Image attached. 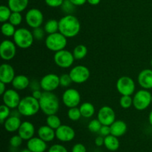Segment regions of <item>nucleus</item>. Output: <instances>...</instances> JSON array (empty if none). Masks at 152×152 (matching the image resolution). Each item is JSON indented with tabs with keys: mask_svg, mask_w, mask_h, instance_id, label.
Listing matches in <instances>:
<instances>
[{
	"mask_svg": "<svg viewBox=\"0 0 152 152\" xmlns=\"http://www.w3.org/2000/svg\"><path fill=\"white\" fill-rule=\"evenodd\" d=\"M81 29V24L76 16L67 14L59 20V32L66 38L77 37Z\"/></svg>",
	"mask_w": 152,
	"mask_h": 152,
	"instance_id": "f257e3e1",
	"label": "nucleus"
},
{
	"mask_svg": "<svg viewBox=\"0 0 152 152\" xmlns=\"http://www.w3.org/2000/svg\"><path fill=\"white\" fill-rule=\"evenodd\" d=\"M39 102L40 110L47 116L56 114L59 109V98L53 92L43 91L42 96Z\"/></svg>",
	"mask_w": 152,
	"mask_h": 152,
	"instance_id": "f03ea898",
	"label": "nucleus"
},
{
	"mask_svg": "<svg viewBox=\"0 0 152 152\" xmlns=\"http://www.w3.org/2000/svg\"><path fill=\"white\" fill-rule=\"evenodd\" d=\"M17 109L22 116L33 117L39 111V102L32 95L26 96L21 99Z\"/></svg>",
	"mask_w": 152,
	"mask_h": 152,
	"instance_id": "7ed1b4c3",
	"label": "nucleus"
},
{
	"mask_svg": "<svg viewBox=\"0 0 152 152\" xmlns=\"http://www.w3.org/2000/svg\"><path fill=\"white\" fill-rule=\"evenodd\" d=\"M13 39L16 45L21 49H28L32 46L34 37L32 31L25 28L16 29Z\"/></svg>",
	"mask_w": 152,
	"mask_h": 152,
	"instance_id": "20e7f679",
	"label": "nucleus"
},
{
	"mask_svg": "<svg viewBox=\"0 0 152 152\" xmlns=\"http://www.w3.org/2000/svg\"><path fill=\"white\" fill-rule=\"evenodd\" d=\"M66 37L60 32L48 34L45 40V44L48 50L53 52H57L65 48L68 43Z\"/></svg>",
	"mask_w": 152,
	"mask_h": 152,
	"instance_id": "39448f33",
	"label": "nucleus"
},
{
	"mask_svg": "<svg viewBox=\"0 0 152 152\" xmlns=\"http://www.w3.org/2000/svg\"><path fill=\"white\" fill-rule=\"evenodd\" d=\"M151 94L146 89H141L134 94L133 97V106L137 111H143L151 104Z\"/></svg>",
	"mask_w": 152,
	"mask_h": 152,
	"instance_id": "423d86ee",
	"label": "nucleus"
},
{
	"mask_svg": "<svg viewBox=\"0 0 152 152\" xmlns=\"http://www.w3.org/2000/svg\"><path fill=\"white\" fill-rule=\"evenodd\" d=\"M117 90L122 96L134 94L136 89V84L132 78L128 76H123L117 80L116 84Z\"/></svg>",
	"mask_w": 152,
	"mask_h": 152,
	"instance_id": "0eeeda50",
	"label": "nucleus"
},
{
	"mask_svg": "<svg viewBox=\"0 0 152 152\" xmlns=\"http://www.w3.org/2000/svg\"><path fill=\"white\" fill-rule=\"evenodd\" d=\"M53 60L55 64L59 68H68L72 66L75 59L73 53L69 50L63 49L59 51L55 52Z\"/></svg>",
	"mask_w": 152,
	"mask_h": 152,
	"instance_id": "6e6552de",
	"label": "nucleus"
},
{
	"mask_svg": "<svg viewBox=\"0 0 152 152\" xmlns=\"http://www.w3.org/2000/svg\"><path fill=\"white\" fill-rule=\"evenodd\" d=\"M70 77L73 83L82 84L87 81L90 77V71L85 65H77L71 68L69 72Z\"/></svg>",
	"mask_w": 152,
	"mask_h": 152,
	"instance_id": "1a4fd4ad",
	"label": "nucleus"
},
{
	"mask_svg": "<svg viewBox=\"0 0 152 152\" xmlns=\"http://www.w3.org/2000/svg\"><path fill=\"white\" fill-rule=\"evenodd\" d=\"M62 100L68 108L77 107L81 102V95L77 89L68 88L62 94Z\"/></svg>",
	"mask_w": 152,
	"mask_h": 152,
	"instance_id": "9d476101",
	"label": "nucleus"
},
{
	"mask_svg": "<svg viewBox=\"0 0 152 152\" xmlns=\"http://www.w3.org/2000/svg\"><path fill=\"white\" fill-rule=\"evenodd\" d=\"M44 21V16L40 10L31 8L25 14V22L30 28H37L41 27Z\"/></svg>",
	"mask_w": 152,
	"mask_h": 152,
	"instance_id": "9b49d317",
	"label": "nucleus"
},
{
	"mask_svg": "<svg viewBox=\"0 0 152 152\" xmlns=\"http://www.w3.org/2000/svg\"><path fill=\"white\" fill-rule=\"evenodd\" d=\"M41 88L44 91L53 92L60 86L59 76L56 74H48L40 80Z\"/></svg>",
	"mask_w": 152,
	"mask_h": 152,
	"instance_id": "f8f14e48",
	"label": "nucleus"
},
{
	"mask_svg": "<svg viewBox=\"0 0 152 152\" xmlns=\"http://www.w3.org/2000/svg\"><path fill=\"white\" fill-rule=\"evenodd\" d=\"M16 47L14 42L5 39L0 45V56L4 61H10L15 57L16 54Z\"/></svg>",
	"mask_w": 152,
	"mask_h": 152,
	"instance_id": "ddd939ff",
	"label": "nucleus"
},
{
	"mask_svg": "<svg viewBox=\"0 0 152 152\" xmlns=\"http://www.w3.org/2000/svg\"><path fill=\"white\" fill-rule=\"evenodd\" d=\"M97 119L103 126H110L116 120V114L111 107L104 105L98 111Z\"/></svg>",
	"mask_w": 152,
	"mask_h": 152,
	"instance_id": "4468645a",
	"label": "nucleus"
},
{
	"mask_svg": "<svg viewBox=\"0 0 152 152\" xmlns=\"http://www.w3.org/2000/svg\"><path fill=\"white\" fill-rule=\"evenodd\" d=\"M3 103L10 109H16L21 101L20 96L16 89H7L2 95Z\"/></svg>",
	"mask_w": 152,
	"mask_h": 152,
	"instance_id": "2eb2a0df",
	"label": "nucleus"
},
{
	"mask_svg": "<svg viewBox=\"0 0 152 152\" xmlns=\"http://www.w3.org/2000/svg\"><path fill=\"white\" fill-rule=\"evenodd\" d=\"M55 131H56V138L62 142H71L75 138V131L72 127L68 125H61Z\"/></svg>",
	"mask_w": 152,
	"mask_h": 152,
	"instance_id": "dca6fc26",
	"label": "nucleus"
},
{
	"mask_svg": "<svg viewBox=\"0 0 152 152\" xmlns=\"http://www.w3.org/2000/svg\"><path fill=\"white\" fill-rule=\"evenodd\" d=\"M16 77L14 68L10 64L3 63L0 66V82L6 85L12 83L13 79Z\"/></svg>",
	"mask_w": 152,
	"mask_h": 152,
	"instance_id": "f3484780",
	"label": "nucleus"
},
{
	"mask_svg": "<svg viewBox=\"0 0 152 152\" xmlns=\"http://www.w3.org/2000/svg\"><path fill=\"white\" fill-rule=\"evenodd\" d=\"M18 134L24 140H29L32 137H34L35 134V127L34 124L29 121H24L21 124Z\"/></svg>",
	"mask_w": 152,
	"mask_h": 152,
	"instance_id": "a211bd4d",
	"label": "nucleus"
},
{
	"mask_svg": "<svg viewBox=\"0 0 152 152\" xmlns=\"http://www.w3.org/2000/svg\"><path fill=\"white\" fill-rule=\"evenodd\" d=\"M137 81L141 88L146 90L152 88V70L144 69L138 75Z\"/></svg>",
	"mask_w": 152,
	"mask_h": 152,
	"instance_id": "6ab92c4d",
	"label": "nucleus"
},
{
	"mask_svg": "<svg viewBox=\"0 0 152 152\" xmlns=\"http://www.w3.org/2000/svg\"><path fill=\"white\" fill-rule=\"evenodd\" d=\"M27 148L32 152H45L47 150V142L39 137H34L27 142Z\"/></svg>",
	"mask_w": 152,
	"mask_h": 152,
	"instance_id": "aec40b11",
	"label": "nucleus"
},
{
	"mask_svg": "<svg viewBox=\"0 0 152 152\" xmlns=\"http://www.w3.org/2000/svg\"><path fill=\"white\" fill-rule=\"evenodd\" d=\"M37 134L39 137L45 141L46 142H50L56 137V131L48 125H45V126H40L39 128L37 131Z\"/></svg>",
	"mask_w": 152,
	"mask_h": 152,
	"instance_id": "412c9836",
	"label": "nucleus"
},
{
	"mask_svg": "<svg viewBox=\"0 0 152 152\" xmlns=\"http://www.w3.org/2000/svg\"><path fill=\"white\" fill-rule=\"evenodd\" d=\"M22 122L19 117L10 115L4 123V128L7 132L13 133V132H18L19 127Z\"/></svg>",
	"mask_w": 152,
	"mask_h": 152,
	"instance_id": "4be33fe9",
	"label": "nucleus"
},
{
	"mask_svg": "<svg viewBox=\"0 0 152 152\" xmlns=\"http://www.w3.org/2000/svg\"><path fill=\"white\" fill-rule=\"evenodd\" d=\"M111 127V134L120 137L123 136L127 132V124L123 120H115L110 126Z\"/></svg>",
	"mask_w": 152,
	"mask_h": 152,
	"instance_id": "5701e85b",
	"label": "nucleus"
},
{
	"mask_svg": "<svg viewBox=\"0 0 152 152\" xmlns=\"http://www.w3.org/2000/svg\"><path fill=\"white\" fill-rule=\"evenodd\" d=\"M31 84L29 78L27 76L19 74L16 75V77L13 79L12 82V86L14 89L17 91H22L28 88Z\"/></svg>",
	"mask_w": 152,
	"mask_h": 152,
	"instance_id": "b1692460",
	"label": "nucleus"
},
{
	"mask_svg": "<svg viewBox=\"0 0 152 152\" xmlns=\"http://www.w3.org/2000/svg\"><path fill=\"white\" fill-rule=\"evenodd\" d=\"M28 3L29 0H8L7 6L10 7L12 12L22 13L27 8Z\"/></svg>",
	"mask_w": 152,
	"mask_h": 152,
	"instance_id": "393cba45",
	"label": "nucleus"
},
{
	"mask_svg": "<svg viewBox=\"0 0 152 152\" xmlns=\"http://www.w3.org/2000/svg\"><path fill=\"white\" fill-rule=\"evenodd\" d=\"M104 145L108 150L111 151H115L120 148V141L117 137L112 134L105 137Z\"/></svg>",
	"mask_w": 152,
	"mask_h": 152,
	"instance_id": "a878e982",
	"label": "nucleus"
},
{
	"mask_svg": "<svg viewBox=\"0 0 152 152\" xmlns=\"http://www.w3.org/2000/svg\"><path fill=\"white\" fill-rule=\"evenodd\" d=\"M82 117L86 119H89L93 117L95 114V107L89 102H83L80 106Z\"/></svg>",
	"mask_w": 152,
	"mask_h": 152,
	"instance_id": "bb28decb",
	"label": "nucleus"
},
{
	"mask_svg": "<svg viewBox=\"0 0 152 152\" xmlns=\"http://www.w3.org/2000/svg\"><path fill=\"white\" fill-rule=\"evenodd\" d=\"M73 55L77 60L83 59L88 54V48L84 45H78L73 50Z\"/></svg>",
	"mask_w": 152,
	"mask_h": 152,
	"instance_id": "cd10ccee",
	"label": "nucleus"
},
{
	"mask_svg": "<svg viewBox=\"0 0 152 152\" xmlns=\"http://www.w3.org/2000/svg\"><path fill=\"white\" fill-rule=\"evenodd\" d=\"M43 28L48 34L59 32V21L56 19H49L45 22Z\"/></svg>",
	"mask_w": 152,
	"mask_h": 152,
	"instance_id": "c85d7f7f",
	"label": "nucleus"
},
{
	"mask_svg": "<svg viewBox=\"0 0 152 152\" xmlns=\"http://www.w3.org/2000/svg\"><path fill=\"white\" fill-rule=\"evenodd\" d=\"M15 27L16 26L12 25L9 22H6L4 23H2L1 27V34H3V36H4L6 37H13L16 31Z\"/></svg>",
	"mask_w": 152,
	"mask_h": 152,
	"instance_id": "c756f323",
	"label": "nucleus"
},
{
	"mask_svg": "<svg viewBox=\"0 0 152 152\" xmlns=\"http://www.w3.org/2000/svg\"><path fill=\"white\" fill-rule=\"evenodd\" d=\"M46 125L50 126V128H52L54 130H56L62 125V123H61L60 118L56 114H52V115L47 116Z\"/></svg>",
	"mask_w": 152,
	"mask_h": 152,
	"instance_id": "7c9ffc66",
	"label": "nucleus"
},
{
	"mask_svg": "<svg viewBox=\"0 0 152 152\" xmlns=\"http://www.w3.org/2000/svg\"><path fill=\"white\" fill-rule=\"evenodd\" d=\"M12 10L8 6L1 5L0 6V22L1 23L7 22L10 17Z\"/></svg>",
	"mask_w": 152,
	"mask_h": 152,
	"instance_id": "2f4dec72",
	"label": "nucleus"
},
{
	"mask_svg": "<svg viewBox=\"0 0 152 152\" xmlns=\"http://www.w3.org/2000/svg\"><path fill=\"white\" fill-rule=\"evenodd\" d=\"M68 117L71 121H78L82 117L80 108L74 107V108H69L68 111Z\"/></svg>",
	"mask_w": 152,
	"mask_h": 152,
	"instance_id": "473e14b6",
	"label": "nucleus"
},
{
	"mask_svg": "<svg viewBox=\"0 0 152 152\" xmlns=\"http://www.w3.org/2000/svg\"><path fill=\"white\" fill-rule=\"evenodd\" d=\"M11 115L10 108L4 103L0 106V122L1 124H4V121Z\"/></svg>",
	"mask_w": 152,
	"mask_h": 152,
	"instance_id": "72a5a7b5",
	"label": "nucleus"
},
{
	"mask_svg": "<svg viewBox=\"0 0 152 152\" xmlns=\"http://www.w3.org/2000/svg\"><path fill=\"white\" fill-rule=\"evenodd\" d=\"M120 105L124 109H128L133 105V98L132 96L124 95L122 96L120 99Z\"/></svg>",
	"mask_w": 152,
	"mask_h": 152,
	"instance_id": "f704fd0d",
	"label": "nucleus"
},
{
	"mask_svg": "<svg viewBox=\"0 0 152 152\" xmlns=\"http://www.w3.org/2000/svg\"><path fill=\"white\" fill-rule=\"evenodd\" d=\"M102 126V123L99 122L98 119H94L88 123V129L92 133H99Z\"/></svg>",
	"mask_w": 152,
	"mask_h": 152,
	"instance_id": "c9c22d12",
	"label": "nucleus"
},
{
	"mask_svg": "<svg viewBox=\"0 0 152 152\" xmlns=\"http://www.w3.org/2000/svg\"><path fill=\"white\" fill-rule=\"evenodd\" d=\"M22 16L19 12H12L8 22L14 26H19L22 22Z\"/></svg>",
	"mask_w": 152,
	"mask_h": 152,
	"instance_id": "e433bc0d",
	"label": "nucleus"
},
{
	"mask_svg": "<svg viewBox=\"0 0 152 152\" xmlns=\"http://www.w3.org/2000/svg\"><path fill=\"white\" fill-rule=\"evenodd\" d=\"M75 7L76 6L74 4H72L70 0H64L62 6H61V8H62V11L65 13H66L67 15L71 14L74 11Z\"/></svg>",
	"mask_w": 152,
	"mask_h": 152,
	"instance_id": "4c0bfd02",
	"label": "nucleus"
},
{
	"mask_svg": "<svg viewBox=\"0 0 152 152\" xmlns=\"http://www.w3.org/2000/svg\"><path fill=\"white\" fill-rule=\"evenodd\" d=\"M59 82H60V86L63 88H68L73 83L69 74H62L59 76Z\"/></svg>",
	"mask_w": 152,
	"mask_h": 152,
	"instance_id": "58836bf2",
	"label": "nucleus"
},
{
	"mask_svg": "<svg viewBox=\"0 0 152 152\" xmlns=\"http://www.w3.org/2000/svg\"><path fill=\"white\" fill-rule=\"evenodd\" d=\"M33 35H34V39L37 40V41H40V40L43 39L45 35V31L44 28L39 27V28H34L32 31Z\"/></svg>",
	"mask_w": 152,
	"mask_h": 152,
	"instance_id": "ea45409f",
	"label": "nucleus"
},
{
	"mask_svg": "<svg viewBox=\"0 0 152 152\" xmlns=\"http://www.w3.org/2000/svg\"><path fill=\"white\" fill-rule=\"evenodd\" d=\"M24 140L19 136V134L14 135V136L11 137L10 139V146L13 147V148H18V147L20 146L22 144V142H23Z\"/></svg>",
	"mask_w": 152,
	"mask_h": 152,
	"instance_id": "a19ab883",
	"label": "nucleus"
},
{
	"mask_svg": "<svg viewBox=\"0 0 152 152\" xmlns=\"http://www.w3.org/2000/svg\"><path fill=\"white\" fill-rule=\"evenodd\" d=\"M48 152H68V149L61 144H54L48 148Z\"/></svg>",
	"mask_w": 152,
	"mask_h": 152,
	"instance_id": "79ce46f5",
	"label": "nucleus"
},
{
	"mask_svg": "<svg viewBox=\"0 0 152 152\" xmlns=\"http://www.w3.org/2000/svg\"><path fill=\"white\" fill-rule=\"evenodd\" d=\"M64 0H45V2L48 6L50 7H61Z\"/></svg>",
	"mask_w": 152,
	"mask_h": 152,
	"instance_id": "37998d69",
	"label": "nucleus"
},
{
	"mask_svg": "<svg viewBox=\"0 0 152 152\" xmlns=\"http://www.w3.org/2000/svg\"><path fill=\"white\" fill-rule=\"evenodd\" d=\"M99 135L104 137L108 136V135H110L111 134V127L109 126H103L102 125L100 130H99Z\"/></svg>",
	"mask_w": 152,
	"mask_h": 152,
	"instance_id": "c03bdc74",
	"label": "nucleus"
},
{
	"mask_svg": "<svg viewBox=\"0 0 152 152\" xmlns=\"http://www.w3.org/2000/svg\"><path fill=\"white\" fill-rule=\"evenodd\" d=\"M72 152H87L86 146L82 143H77L73 146Z\"/></svg>",
	"mask_w": 152,
	"mask_h": 152,
	"instance_id": "a18cd8bd",
	"label": "nucleus"
},
{
	"mask_svg": "<svg viewBox=\"0 0 152 152\" xmlns=\"http://www.w3.org/2000/svg\"><path fill=\"white\" fill-rule=\"evenodd\" d=\"M104 141H105V137L101 136V135H99V136H98L95 139V145L98 147L102 146V145H104Z\"/></svg>",
	"mask_w": 152,
	"mask_h": 152,
	"instance_id": "49530a36",
	"label": "nucleus"
},
{
	"mask_svg": "<svg viewBox=\"0 0 152 152\" xmlns=\"http://www.w3.org/2000/svg\"><path fill=\"white\" fill-rule=\"evenodd\" d=\"M30 87L32 89L33 91H36V90H40L41 88V86H40V82L38 83L37 81H33L31 82V84H30Z\"/></svg>",
	"mask_w": 152,
	"mask_h": 152,
	"instance_id": "de8ad7c7",
	"label": "nucleus"
},
{
	"mask_svg": "<svg viewBox=\"0 0 152 152\" xmlns=\"http://www.w3.org/2000/svg\"><path fill=\"white\" fill-rule=\"evenodd\" d=\"M43 92H42L40 90H36V91H33L32 92V96H34V98H36L37 99L39 100L40 98L42 97V96Z\"/></svg>",
	"mask_w": 152,
	"mask_h": 152,
	"instance_id": "09e8293b",
	"label": "nucleus"
},
{
	"mask_svg": "<svg viewBox=\"0 0 152 152\" xmlns=\"http://www.w3.org/2000/svg\"><path fill=\"white\" fill-rule=\"evenodd\" d=\"M75 6H82L87 2V0H70Z\"/></svg>",
	"mask_w": 152,
	"mask_h": 152,
	"instance_id": "8fccbe9b",
	"label": "nucleus"
},
{
	"mask_svg": "<svg viewBox=\"0 0 152 152\" xmlns=\"http://www.w3.org/2000/svg\"><path fill=\"white\" fill-rule=\"evenodd\" d=\"M6 91V84L5 83L0 82V94L2 96L4 92Z\"/></svg>",
	"mask_w": 152,
	"mask_h": 152,
	"instance_id": "3c124183",
	"label": "nucleus"
},
{
	"mask_svg": "<svg viewBox=\"0 0 152 152\" xmlns=\"http://www.w3.org/2000/svg\"><path fill=\"white\" fill-rule=\"evenodd\" d=\"M101 0H87V2H88L91 5H97L99 4Z\"/></svg>",
	"mask_w": 152,
	"mask_h": 152,
	"instance_id": "603ef678",
	"label": "nucleus"
},
{
	"mask_svg": "<svg viewBox=\"0 0 152 152\" xmlns=\"http://www.w3.org/2000/svg\"><path fill=\"white\" fill-rule=\"evenodd\" d=\"M148 122H149V124L152 126V110L148 114Z\"/></svg>",
	"mask_w": 152,
	"mask_h": 152,
	"instance_id": "864d4df0",
	"label": "nucleus"
},
{
	"mask_svg": "<svg viewBox=\"0 0 152 152\" xmlns=\"http://www.w3.org/2000/svg\"><path fill=\"white\" fill-rule=\"evenodd\" d=\"M21 152H32V151H31V150H29L28 148H25V149L22 150V151Z\"/></svg>",
	"mask_w": 152,
	"mask_h": 152,
	"instance_id": "5fc2aeb1",
	"label": "nucleus"
},
{
	"mask_svg": "<svg viewBox=\"0 0 152 152\" xmlns=\"http://www.w3.org/2000/svg\"><path fill=\"white\" fill-rule=\"evenodd\" d=\"M151 66L152 67V59H151Z\"/></svg>",
	"mask_w": 152,
	"mask_h": 152,
	"instance_id": "6e6d98bb",
	"label": "nucleus"
},
{
	"mask_svg": "<svg viewBox=\"0 0 152 152\" xmlns=\"http://www.w3.org/2000/svg\"><path fill=\"white\" fill-rule=\"evenodd\" d=\"M151 104H152V97H151Z\"/></svg>",
	"mask_w": 152,
	"mask_h": 152,
	"instance_id": "4d7b16f0",
	"label": "nucleus"
}]
</instances>
